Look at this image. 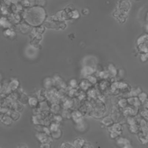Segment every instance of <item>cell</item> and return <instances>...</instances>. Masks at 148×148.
Listing matches in <instances>:
<instances>
[{
	"mask_svg": "<svg viewBox=\"0 0 148 148\" xmlns=\"http://www.w3.org/2000/svg\"><path fill=\"white\" fill-rule=\"evenodd\" d=\"M19 85H20V83H19L18 80H17L16 79H13V80H11L10 82H9V83H8V88H9L10 94H11L12 92H13L17 91L18 89H19L18 88Z\"/></svg>",
	"mask_w": 148,
	"mask_h": 148,
	"instance_id": "obj_6",
	"label": "cell"
},
{
	"mask_svg": "<svg viewBox=\"0 0 148 148\" xmlns=\"http://www.w3.org/2000/svg\"><path fill=\"white\" fill-rule=\"evenodd\" d=\"M36 137L40 143H50L52 141V137L51 135L45 132H37Z\"/></svg>",
	"mask_w": 148,
	"mask_h": 148,
	"instance_id": "obj_3",
	"label": "cell"
},
{
	"mask_svg": "<svg viewBox=\"0 0 148 148\" xmlns=\"http://www.w3.org/2000/svg\"><path fill=\"white\" fill-rule=\"evenodd\" d=\"M50 143H41L40 146V148H50Z\"/></svg>",
	"mask_w": 148,
	"mask_h": 148,
	"instance_id": "obj_34",
	"label": "cell"
},
{
	"mask_svg": "<svg viewBox=\"0 0 148 148\" xmlns=\"http://www.w3.org/2000/svg\"><path fill=\"white\" fill-rule=\"evenodd\" d=\"M60 148H76L73 145L67 142H63L60 145Z\"/></svg>",
	"mask_w": 148,
	"mask_h": 148,
	"instance_id": "obj_31",
	"label": "cell"
},
{
	"mask_svg": "<svg viewBox=\"0 0 148 148\" xmlns=\"http://www.w3.org/2000/svg\"><path fill=\"white\" fill-rule=\"evenodd\" d=\"M18 148H28V147H27L26 145H23V144H21V145H20L18 146Z\"/></svg>",
	"mask_w": 148,
	"mask_h": 148,
	"instance_id": "obj_36",
	"label": "cell"
},
{
	"mask_svg": "<svg viewBox=\"0 0 148 148\" xmlns=\"http://www.w3.org/2000/svg\"><path fill=\"white\" fill-rule=\"evenodd\" d=\"M111 84L109 83V82H108V80H106L105 79H103V80L102 82H101L99 84V87L100 88V89L102 91H105L109 86H110Z\"/></svg>",
	"mask_w": 148,
	"mask_h": 148,
	"instance_id": "obj_24",
	"label": "cell"
},
{
	"mask_svg": "<svg viewBox=\"0 0 148 148\" xmlns=\"http://www.w3.org/2000/svg\"><path fill=\"white\" fill-rule=\"evenodd\" d=\"M142 91V88L139 86L132 87L128 93L129 97H138Z\"/></svg>",
	"mask_w": 148,
	"mask_h": 148,
	"instance_id": "obj_17",
	"label": "cell"
},
{
	"mask_svg": "<svg viewBox=\"0 0 148 148\" xmlns=\"http://www.w3.org/2000/svg\"><path fill=\"white\" fill-rule=\"evenodd\" d=\"M83 113L79 110H73L72 112V117L73 121L76 124L80 123L83 121Z\"/></svg>",
	"mask_w": 148,
	"mask_h": 148,
	"instance_id": "obj_5",
	"label": "cell"
},
{
	"mask_svg": "<svg viewBox=\"0 0 148 148\" xmlns=\"http://www.w3.org/2000/svg\"><path fill=\"white\" fill-rule=\"evenodd\" d=\"M127 101L129 106L139 108L142 106V103L138 97H129L127 98Z\"/></svg>",
	"mask_w": 148,
	"mask_h": 148,
	"instance_id": "obj_4",
	"label": "cell"
},
{
	"mask_svg": "<svg viewBox=\"0 0 148 148\" xmlns=\"http://www.w3.org/2000/svg\"><path fill=\"white\" fill-rule=\"evenodd\" d=\"M139 113L140 117L148 121V109L142 108V109L140 110Z\"/></svg>",
	"mask_w": 148,
	"mask_h": 148,
	"instance_id": "obj_28",
	"label": "cell"
},
{
	"mask_svg": "<svg viewBox=\"0 0 148 148\" xmlns=\"http://www.w3.org/2000/svg\"><path fill=\"white\" fill-rule=\"evenodd\" d=\"M118 105L119 106L120 108L121 109H125V108H127L128 105V101H127V98H121L120 99L119 101H118Z\"/></svg>",
	"mask_w": 148,
	"mask_h": 148,
	"instance_id": "obj_22",
	"label": "cell"
},
{
	"mask_svg": "<svg viewBox=\"0 0 148 148\" xmlns=\"http://www.w3.org/2000/svg\"><path fill=\"white\" fill-rule=\"evenodd\" d=\"M23 108H24L23 105L20 102H18V101H14L10 106L11 110L17 111L18 112H21L23 110Z\"/></svg>",
	"mask_w": 148,
	"mask_h": 148,
	"instance_id": "obj_15",
	"label": "cell"
},
{
	"mask_svg": "<svg viewBox=\"0 0 148 148\" xmlns=\"http://www.w3.org/2000/svg\"><path fill=\"white\" fill-rule=\"evenodd\" d=\"M122 132H110V137L112 139H115L120 136Z\"/></svg>",
	"mask_w": 148,
	"mask_h": 148,
	"instance_id": "obj_30",
	"label": "cell"
},
{
	"mask_svg": "<svg viewBox=\"0 0 148 148\" xmlns=\"http://www.w3.org/2000/svg\"><path fill=\"white\" fill-rule=\"evenodd\" d=\"M43 85L44 88L46 90H50L53 87H54V80L53 78H50V77H46L43 82Z\"/></svg>",
	"mask_w": 148,
	"mask_h": 148,
	"instance_id": "obj_13",
	"label": "cell"
},
{
	"mask_svg": "<svg viewBox=\"0 0 148 148\" xmlns=\"http://www.w3.org/2000/svg\"><path fill=\"white\" fill-rule=\"evenodd\" d=\"M108 72H109L110 76L112 77H116L117 76L118 71L116 69V67L112 64H109L108 66Z\"/></svg>",
	"mask_w": 148,
	"mask_h": 148,
	"instance_id": "obj_21",
	"label": "cell"
},
{
	"mask_svg": "<svg viewBox=\"0 0 148 148\" xmlns=\"http://www.w3.org/2000/svg\"><path fill=\"white\" fill-rule=\"evenodd\" d=\"M101 123L102 124H103L104 126L106 127L107 128L111 126L112 124H113L115 122L112 119L111 116H108L105 117H103L101 121Z\"/></svg>",
	"mask_w": 148,
	"mask_h": 148,
	"instance_id": "obj_14",
	"label": "cell"
},
{
	"mask_svg": "<svg viewBox=\"0 0 148 148\" xmlns=\"http://www.w3.org/2000/svg\"><path fill=\"white\" fill-rule=\"evenodd\" d=\"M139 131L138 133V137L139 141L143 145L148 144V121L140 117L138 120Z\"/></svg>",
	"mask_w": 148,
	"mask_h": 148,
	"instance_id": "obj_2",
	"label": "cell"
},
{
	"mask_svg": "<svg viewBox=\"0 0 148 148\" xmlns=\"http://www.w3.org/2000/svg\"><path fill=\"white\" fill-rule=\"evenodd\" d=\"M126 118H127L126 119L127 123L129 125L138 123V119H136L135 116H128V117H127Z\"/></svg>",
	"mask_w": 148,
	"mask_h": 148,
	"instance_id": "obj_27",
	"label": "cell"
},
{
	"mask_svg": "<svg viewBox=\"0 0 148 148\" xmlns=\"http://www.w3.org/2000/svg\"><path fill=\"white\" fill-rule=\"evenodd\" d=\"M82 148H92V146L90 143L86 141L85 143L84 144V145Z\"/></svg>",
	"mask_w": 148,
	"mask_h": 148,
	"instance_id": "obj_35",
	"label": "cell"
},
{
	"mask_svg": "<svg viewBox=\"0 0 148 148\" xmlns=\"http://www.w3.org/2000/svg\"><path fill=\"white\" fill-rule=\"evenodd\" d=\"M19 94L17 98V101L20 102L23 105H25L28 103V100H29V97L27 96V95L25 93H24L23 91H20V89L18 90Z\"/></svg>",
	"mask_w": 148,
	"mask_h": 148,
	"instance_id": "obj_10",
	"label": "cell"
},
{
	"mask_svg": "<svg viewBox=\"0 0 148 148\" xmlns=\"http://www.w3.org/2000/svg\"><path fill=\"white\" fill-rule=\"evenodd\" d=\"M116 144L119 148H123L125 145L131 144V142L130 140L128 139L127 138L122 136H119L116 139Z\"/></svg>",
	"mask_w": 148,
	"mask_h": 148,
	"instance_id": "obj_7",
	"label": "cell"
},
{
	"mask_svg": "<svg viewBox=\"0 0 148 148\" xmlns=\"http://www.w3.org/2000/svg\"><path fill=\"white\" fill-rule=\"evenodd\" d=\"M1 121L3 124L7 126H10L13 121L10 116L8 114H1Z\"/></svg>",
	"mask_w": 148,
	"mask_h": 148,
	"instance_id": "obj_11",
	"label": "cell"
},
{
	"mask_svg": "<svg viewBox=\"0 0 148 148\" xmlns=\"http://www.w3.org/2000/svg\"><path fill=\"white\" fill-rule=\"evenodd\" d=\"M61 136H62V131L60 128L58 129L55 131L51 132V136L52 137V138H54L55 139H58L61 138Z\"/></svg>",
	"mask_w": 148,
	"mask_h": 148,
	"instance_id": "obj_26",
	"label": "cell"
},
{
	"mask_svg": "<svg viewBox=\"0 0 148 148\" xmlns=\"http://www.w3.org/2000/svg\"><path fill=\"white\" fill-rule=\"evenodd\" d=\"M50 112L54 114H60L61 112V106L58 103H51L50 106Z\"/></svg>",
	"mask_w": 148,
	"mask_h": 148,
	"instance_id": "obj_16",
	"label": "cell"
},
{
	"mask_svg": "<svg viewBox=\"0 0 148 148\" xmlns=\"http://www.w3.org/2000/svg\"><path fill=\"white\" fill-rule=\"evenodd\" d=\"M92 84L87 79H83L79 84V87L82 90L88 91L92 88Z\"/></svg>",
	"mask_w": 148,
	"mask_h": 148,
	"instance_id": "obj_9",
	"label": "cell"
},
{
	"mask_svg": "<svg viewBox=\"0 0 148 148\" xmlns=\"http://www.w3.org/2000/svg\"><path fill=\"white\" fill-rule=\"evenodd\" d=\"M123 148H132V146L131 144H128V145H125L124 147H123Z\"/></svg>",
	"mask_w": 148,
	"mask_h": 148,
	"instance_id": "obj_37",
	"label": "cell"
},
{
	"mask_svg": "<svg viewBox=\"0 0 148 148\" xmlns=\"http://www.w3.org/2000/svg\"><path fill=\"white\" fill-rule=\"evenodd\" d=\"M109 132H122L123 125L120 122L114 123L111 126L107 128Z\"/></svg>",
	"mask_w": 148,
	"mask_h": 148,
	"instance_id": "obj_8",
	"label": "cell"
},
{
	"mask_svg": "<svg viewBox=\"0 0 148 148\" xmlns=\"http://www.w3.org/2000/svg\"><path fill=\"white\" fill-rule=\"evenodd\" d=\"M8 114H9L10 116V117L12 118V119L14 121H16L18 120L20 117V112H17V111H14V110H10L9 112V113H8Z\"/></svg>",
	"mask_w": 148,
	"mask_h": 148,
	"instance_id": "obj_19",
	"label": "cell"
},
{
	"mask_svg": "<svg viewBox=\"0 0 148 148\" xmlns=\"http://www.w3.org/2000/svg\"><path fill=\"white\" fill-rule=\"evenodd\" d=\"M35 3L36 5L43 7L46 4V1L45 0H35Z\"/></svg>",
	"mask_w": 148,
	"mask_h": 148,
	"instance_id": "obj_33",
	"label": "cell"
},
{
	"mask_svg": "<svg viewBox=\"0 0 148 148\" xmlns=\"http://www.w3.org/2000/svg\"><path fill=\"white\" fill-rule=\"evenodd\" d=\"M86 79H88V80L92 84H96L97 83V77L92 76V75H90L88 76L87 77H86Z\"/></svg>",
	"mask_w": 148,
	"mask_h": 148,
	"instance_id": "obj_29",
	"label": "cell"
},
{
	"mask_svg": "<svg viewBox=\"0 0 148 148\" xmlns=\"http://www.w3.org/2000/svg\"><path fill=\"white\" fill-rule=\"evenodd\" d=\"M23 17L30 25L38 27L45 20L46 13L43 7L36 6L25 10Z\"/></svg>",
	"mask_w": 148,
	"mask_h": 148,
	"instance_id": "obj_1",
	"label": "cell"
},
{
	"mask_svg": "<svg viewBox=\"0 0 148 148\" xmlns=\"http://www.w3.org/2000/svg\"><path fill=\"white\" fill-rule=\"evenodd\" d=\"M69 85H70L71 87L76 88L78 86V83H77V82L76 81V80L71 79L69 82Z\"/></svg>",
	"mask_w": 148,
	"mask_h": 148,
	"instance_id": "obj_32",
	"label": "cell"
},
{
	"mask_svg": "<svg viewBox=\"0 0 148 148\" xmlns=\"http://www.w3.org/2000/svg\"><path fill=\"white\" fill-rule=\"evenodd\" d=\"M138 97L139 99V100L140 101V102H142V103L143 104L144 102H145L146 101L148 100V94L147 92L142 91L139 94Z\"/></svg>",
	"mask_w": 148,
	"mask_h": 148,
	"instance_id": "obj_25",
	"label": "cell"
},
{
	"mask_svg": "<svg viewBox=\"0 0 148 148\" xmlns=\"http://www.w3.org/2000/svg\"><path fill=\"white\" fill-rule=\"evenodd\" d=\"M95 70L92 66H86L83 68L82 73L84 76L87 77L88 76L92 75V74L95 72Z\"/></svg>",
	"mask_w": 148,
	"mask_h": 148,
	"instance_id": "obj_12",
	"label": "cell"
},
{
	"mask_svg": "<svg viewBox=\"0 0 148 148\" xmlns=\"http://www.w3.org/2000/svg\"><path fill=\"white\" fill-rule=\"evenodd\" d=\"M129 131L131 133L134 134H138L139 131V124H135L133 125H129Z\"/></svg>",
	"mask_w": 148,
	"mask_h": 148,
	"instance_id": "obj_23",
	"label": "cell"
},
{
	"mask_svg": "<svg viewBox=\"0 0 148 148\" xmlns=\"http://www.w3.org/2000/svg\"><path fill=\"white\" fill-rule=\"evenodd\" d=\"M86 141L84 139L82 138H76L73 140V145L76 148H82Z\"/></svg>",
	"mask_w": 148,
	"mask_h": 148,
	"instance_id": "obj_20",
	"label": "cell"
},
{
	"mask_svg": "<svg viewBox=\"0 0 148 148\" xmlns=\"http://www.w3.org/2000/svg\"><path fill=\"white\" fill-rule=\"evenodd\" d=\"M39 103V99L37 97H31L29 98L28 104H29V105L31 108H35L38 107Z\"/></svg>",
	"mask_w": 148,
	"mask_h": 148,
	"instance_id": "obj_18",
	"label": "cell"
}]
</instances>
